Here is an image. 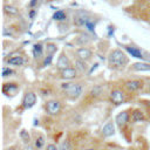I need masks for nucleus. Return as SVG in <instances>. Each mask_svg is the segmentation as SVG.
Segmentation results:
<instances>
[{
  "instance_id": "obj_1",
  "label": "nucleus",
  "mask_w": 150,
  "mask_h": 150,
  "mask_svg": "<svg viewBox=\"0 0 150 150\" xmlns=\"http://www.w3.org/2000/svg\"><path fill=\"white\" fill-rule=\"evenodd\" d=\"M86 82L81 79L75 81H61L59 83V89L62 93L63 98L70 102L80 101L86 93Z\"/></svg>"
},
{
  "instance_id": "obj_2",
  "label": "nucleus",
  "mask_w": 150,
  "mask_h": 150,
  "mask_svg": "<svg viewBox=\"0 0 150 150\" xmlns=\"http://www.w3.org/2000/svg\"><path fill=\"white\" fill-rule=\"evenodd\" d=\"M107 64L108 68L112 71H124L130 64L129 54L123 48H112L107 55Z\"/></svg>"
},
{
  "instance_id": "obj_3",
  "label": "nucleus",
  "mask_w": 150,
  "mask_h": 150,
  "mask_svg": "<svg viewBox=\"0 0 150 150\" xmlns=\"http://www.w3.org/2000/svg\"><path fill=\"white\" fill-rule=\"evenodd\" d=\"M108 101L114 104V105H121L123 103H127L128 101H130L134 96H131L130 94H128L124 88L121 84H114L108 89Z\"/></svg>"
},
{
  "instance_id": "obj_4",
  "label": "nucleus",
  "mask_w": 150,
  "mask_h": 150,
  "mask_svg": "<svg viewBox=\"0 0 150 150\" xmlns=\"http://www.w3.org/2000/svg\"><path fill=\"white\" fill-rule=\"evenodd\" d=\"M104 93L105 94L108 93V90L105 91V87L104 86H102V84H94V86H91L90 88H88L86 90V93L83 94V96L81 97L79 103L84 104V105L96 103L97 101H100L103 97Z\"/></svg>"
},
{
  "instance_id": "obj_5",
  "label": "nucleus",
  "mask_w": 150,
  "mask_h": 150,
  "mask_svg": "<svg viewBox=\"0 0 150 150\" xmlns=\"http://www.w3.org/2000/svg\"><path fill=\"white\" fill-rule=\"evenodd\" d=\"M121 86L131 96L143 93L145 87V77H128L121 81Z\"/></svg>"
},
{
  "instance_id": "obj_6",
  "label": "nucleus",
  "mask_w": 150,
  "mask_h": 150,
  "mask_svg": "<svg viewBox=\"0 0 150 150\" xmlns=\"http://www.w3.org/2000/svg\"><path fill=\"white\" fill-rule=\"evenodd\" d=\"M81 77H82V74L74 66L61 69V70H56L55 73V79L60 81H75V80H80Z\"/></svg>"
},
{
  "instance_id": "obj_7",
  "label": "nucleus",
  "mask_w": 150,
  "mask_h": 150,
  "mask_svg": "<svg viewBox=\"0 0 150 150\" xmlns=\"http://www.w3.org/2000/svg\"><path fill=\"white\" fill-rule=\"evenodd\" d=\"M62 108H63V101L60 97L48 98L45 101V104H43L45 112L47 115H50V116L59 115L62 111Z\"/></svg>"
},
{
  "instance_id": "obj_8",
  "label": "nucleus",
  "mask_w": 150,
  "mask_h": 150,
  "mask_svg": "<svg viewBox=\"0 0 150 150\" xmlns=\"http://www.w3.org/2000/svg\"><path fill=\"white\" fill-rule=\"evenodd\" d=\"M5 63L7 66H11V67H14V68L23 67L27 63L26 54L23 52H19V50L12 52L11 54H8L7 57H5Z\"/></svg>"
},
{
  "instance_id": "obj_9",
  "label": "nucleus",
  "mask_w": 150,
  "mask_h": 150,
  "mask_svg": "<svg viewBox=\"0 0 150 150\" xmlns=\"http://www.w3.org/2000/svg\"><path fill=\"white\" fill-rule=\"evenodd\" d=\"M36 102H38V95H36V93L34 90H32V89H27V90H25L23 96L21 98L19 110L20 111L28 110V109L33 108L36 104Z\"/></svg>"
},
{
  "instance_id": "obj_10",
  "label": "nucleus",
  "mask_w": 150,
  "mask_h": 150,
  "mask_svg": "<svg viewBox=\"0 0 150 150\" xmlns=\"http://www.w3.org/2000/svg\"><path fill=\"white\" fill-rule=\"evenodd\" d=\"M93 20V15L91 13L84 11V9H77L74 14H73V25L76 27H84L88 25L89 21Z\"/></svg>"
},
{
  "instance_id": "obj_11",
  "label": "nucleus",
  "mask_w": 150,
  "mask_h": 150,
  "mask_svg": "<svg viewBox=\"0 0 150 150\" xmlns=\"http://www.w3.org/2000/svg\"><path fill=\"white\" fill-rule=\"evenodd\" d=\"M123 49L131 56L134 57H137V59H141L142 61H149L150 62V56L148 53H145L143 49H141L138 46H135V45H123L122 46Z\"/></svg>"
},
{
  "instance_id": "obj_12",
  "label": "nucleus",
  "mask_w": 150,
  "mask_h": 150,
  "mask_svg": "<svg viewBox=\"0 0 150 150\" xmlns=\"http://www.w3.org/2000/svg\"><path fill=\"white\" fill-rule=\"evenodd\" d=\"M130 112H131V109H125V110L120 111L115 117V123H116L117 128L121 130V132L128 127L129 123H131Z\"/></svg>"
},
{
  "instance_id": "obj_13",
  "label": "nucleus",
  "mask_w": 150,
  "mask_h": 150,
  "mask_svg": "<svg viewBox=\"0 0 150 150\" xmlns=\"http://www.w3.org/2000/svg\"><path fill=\"white\" fill-rule=\"evenodd\" d=\"M20 83L15 81H4L2 82V94L7 97H14L20 91Z\"/></svg>"
},
{
  "instance_id": "obj_14",
  "label": "nucleus",
  "mask_w": 150,
  "mask_h": 150,
  "mask_svg": "<svg viewBox=\"0 0 150 150\" xmlns=\"http://www.w3.org/2000/svg\"><path fill=\"white\" fill-rule=\"evenodd\" d=\"M74 66L73 64V60H71V56L68 55V53L62 49L56 59V62H55V68L56 70H61V69H64V68H68V67H71Z\"/></svg>"
},
{
  "instance_id": "obj_15",
  "label": "nucleus",
  "mask_w": 150,
  "mask_h": 150,
  "mask_svg": "<svg viewBox=\"0 0 150 150\" xmlns=\"http://www.w3.org/2000/svg\"><path fill=\"white\" fill-rule=\"evenodd\" d=\"M80 59H82L83 61H86V62H88V63H90V62H93L94 61V52H93V49L90 48V47H77V48H75L74 50H73Z\"/></svg>"
},
{
  "instance_id": "obj_16",
  "label": "nucleus",
  "mask_w": 150,
  "mask_h": 150,
  "mask_svg": "<svg viewBox=\"0 0 150 150\" xmlns=\"http://www.w3.org/2000/svg\"><path fill=\"white\" fill-rule=\"evenodd\" d=\"M71 60H73L74 67L82 74V76H84V75H87L89 73V67H90L89 63L86 62V61H83L82 59H80L73 50H71Z\"/></svg>"
},
{
  "instance_id": "obj_17",
  "label": "nucleus",
  "mask_w": 150,
  "mask_h": 150,
  "mask_svg": "<svg viewBox=\"0 0 150 150\" xmlns=\"http://www.w3.org/2000/svg\"><path fill=\"white\" fill-rule=\"evenodd\" d=\"M128 73H150V62L149 61H137L129 64Z\"/></svg>"
},
{
  "instance_id": "obj_18",
  "label": "nucleus",
  "mask_w": 150,
  "mask_h": 150,
  "mask_svg": "<svg viewBox=\"0 0 150 150\" xmlns=\"http://www.w3.org/2000/svg\"><path fill=\"white\" fill-rule=\"evenodd\" d=\"M91 42H93V36L87 32L80 33L73 40V43H75L77 47H89V45H91Z\"/></svg>"
},
{
  "instance_id": "obj_19",
  "label": "nucleus",
  "mask_w": 150,
  "mask_h": 150,
  "mask_svg": "<svg viewBox=\"0 0 150 150\" xmlns=\"http://www.w3.org/2000/svg\"><path fill=\"white\" fill-rule=\"evenodd\" d=\"M2 13H4L5 16H7L9 19H16L21 14V11H20L19 7H16L13 4H4Z\"/></svg>"
},
{
  "instance_id": "obj_20",
  "label": "nucleus",
  "mask_w": 150,
  "mask_h": 150,
  "mask_svg": "<svg viewBox=\"0 0 150 150\" xmlns=\"http://www.w3.org/2000/svg\"><path fill=\"white\" fill-rule=\"evenodd\" d=\"M32 54H33V59L35 61L42 62L45 54H46V45H43L42 42H36L33 45L32 48Z\"/></svg>"
},
{
  "instance_id": "obj_21",
  "label": "nucleus",
  "mask_w": 150,
  "mask_h": 150,
  "mask_svg": "<svg viewBox=\"0 0 150 150\" xmlns=\"http://www.w3.org/2000/svg\"><path fill=\"white\" fill-rule=\"evenodd\" d=\"M130 118H131V123H139V122H145L148 120V116L145 111L142 110L141 108H134L131 109Z\"/></svg>"
},
{
  "instance_id": "obj_22",
  "label": "nucleus",
  "mask_w": 150,
  "mask_h": 150,
  "mask_svg": "<svg viewBox=\"0 0 150 150\" xmlns=\"http://www.w3.org/2000/svg\"><path fill=\"white\" fill-rule=\"evenodd\" d=\"M115 121H112V120H110V121H108L104 125H103V128H102V130H101V134H102V136L103 137H110V136H112L114 134H115Z\"/></svg>"
},
{
  "instance_id": "obj_23",
  "label": "nucleus",
  "mask_w": 150,
  "mask_h": 150,
  "mask_svg": "<svg viewBox=\"0 0 150 150\" xmlns=\"http://www.w3.org/2000/svg\"><path fill=\"white\" fill-rule=\"evenodd\" d=\"M46 144V138L41 132H35L33 135V145L36 148V150H41Z\"/></svg>"
},
{
  "instance_id": "obj_24",
  "label": "nucleus",
  "mask_w": 150,
  "mask_h": 150,
  "mask_svg": "<svg viewBox=\"0 0 150 150\" xmlns=\"http://www.w3.org/2000/svg\"><path fill=\"white\" fill-rule=\"evenodd\" d=\"M59 50V46L55 42H47L46 43V54L47 56H53L56 54V52Z\"/></svg>"
},
{
  "instance_id": "obj_25",
  "label": "nucleus",
  "mask_w": 150,
  "mask_h": 150,
  "mask_svg": "<svg viewBox=\"0 0 150 150\" xmlns=\"http://www.w3.org/2000/svg\"><path fill=\"white\" fill-rule=\"evenodd\" d=\"M16 74V70L14 69V67H11V66H7L5 64L2 67V79H7V77H12Z\"/></svg>"
},
{
  "instance_id": "obj_26",
  "label": "nucleus",
  "mask_w": 150,
  "mask_h": 150,
  "mask_svg": "<svg viewBox=\"0 0 150 150\" xmlns=\"http://www.w3.org/2000/svg\"><path fill=\"white\" fill-rule=\"evenodd\" d=\"M53 19L55 20V21H57V23L59 22H63V21H67V13L64 12V11H56L55 13H54V15H53Z\"/></svg>"
},
{
  "instance_id": "obj_27",
  "label": "nucleus",
  "mask_w": 150,
  "mask_h": 150,
  "mask_svg": "<svg viewBox=\"0 0 150 150\" xmlns=\"http://www.w3.org/2000/svg\"><path fill=\"white\" fill-rule=\"evenodd\" d=\"M20 138L25 144H30V135L26 129H22L20 131Z\"/></svg>"
},
{
  "instance_id": "obj_28",
  "label": "nucleus",
  "mask_w": 150,
  "mask_h": 150,
  "mask_svg": "<svg viewBox=\"0 0 150 150\" xmlns=\"http://www.w3.org/2000/svg\"><path fill=\"white\" fill-rule=\"evenodd\" d=\"M59 150H73V146L70 144V142L68 139H64L60 143L59 145Z\"/></svg>"
},
{
  "instance_id": "obj_29",
  "label": "nucleus",
  "mask_w": 150,
  "mask_h": 150,
  "mask_svg": "<svg viewBox=\"0 0 150 150\" xmlns=\"http://www.w3.org/2000/svg\"><path fill=\"white\" fill-rule=\"evenodd\" d=\"M142 103H144V105H145V114H146V116H148V120H149V122H150V101H146V100H142L141 101Z\"/></svg>"
},
{
  "instance_id": "obj_30",
  "label": "nucleus",
  "mask_w": 150,
  "mask_h": 150,
  "mask_svg": "<svg viewBox=\"0 0 150 150\" xmlns=\"http://www.w3.org/2000/svg\"><path fill=\"white\" fill-rule=\"evenodd\" d=\"M143 94L150 95V77H145V87H144Z\"/></svg>"
},
{
  "instance_id": "obj_31",
  "label": "nucleus",
  "mask_w": 150,
  "mask_h": 150,
  "mask_svg": "<svg viewBox=\"0 0 150 150\" xmlns=\"http://www.w3.org/2000/svg\"><path fill=\"white\" fill-rule=\"evenodd\" d=\"M45 150H59V146L55 145L54 143H48V144L45 146Z\"/></svg>"
},
{
  "instance_id": "obj_32",
  "label": "nucleus",
  "mask_w": 150,
  "mask_h": 150,
  "mask_svg": "<svg viewBox=\"0 0 150 150\" xmlns=\"http://www.w3.org/2000/svg\"><path fill=\"white\" fill-rule=\"evenodd\" d=\"M23 150H36V148L34 145H32V144H25Z\"/></svg>"
},
{
  "instance_id": "obj_33",
  "label": "nucleus",
  "mask_w": 150,
  "mask_h": 150,
  "mask_svg": "<svg viewBox=\"0 0 150 150\" xmlns=\"http://www.w3.org/2000/svg\"><path fill=\"white\" fill-rule=\"evenodd\" d=\"M4 150H16L14 146H8V148H5Z\"/></svg>"
},
{
  "instance_id": "obj_34",
  "label": "nucleus",
  "mask_w": 150,
  "mask_h": 150,
  "mask_svg": "<svg viewBox=\"0 0 150 150\" xmlns=\"http://www.w3.org/2000/svg\"><path fill=\"white\" fill-rule=\"evenodd\" d=\"M84 150H97V149H95V148H87V149H84Z\"/></svg>"
},
{
  "instance_id": "obj_35",
  "label": "nucleus",
  "mask_w": 150,
  "mask_h": 150,
  "mask_svg": "<svg viewBox=\"0 0 150 150\" xmlns=\"http://www.w3.org/2000/svg\"><path fill=\"white\" fill-rule=\"evenodd\" d=\"M148 22H149V26H150V18H149V20H148Z\"/></svg>"
},
{
  "instance_id": "obj_36",
  "label": "nucleus",
  "mask_w": 150,
  "mask_h": 150,
  "mask_svg": "<svg viewBox=\"0 0 150 150\" xmlns=\"http://www.w3.org/2000/svg\"><path fill=\"white\" fill-rule=\"evenodd\" d=\"M149 4H150V0H149Z\"/></svg>"
}]
</instances>
